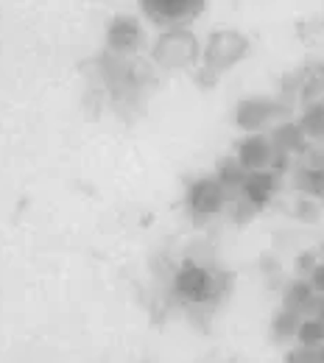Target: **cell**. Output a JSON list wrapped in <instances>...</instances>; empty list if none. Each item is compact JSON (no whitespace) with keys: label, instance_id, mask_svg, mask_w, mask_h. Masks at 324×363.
Segmentation results:
<instances>
[{"label":"cell","instance_id":"obj_6","mask_svg":"<svg viewBox=\"0 0 324 363\" xmlns=\"http://www.w3.org/2000/svg\"><path fill=\"white\" fill-rule=\"evenodd\" d=\"M269 187H272V182H269V177H255V179L249 182V199L252 201H266L269 199Z\"/></svg>","mask_w":324,"mask_h":363},{"label":"cell","instance_id":"obj_5","mask_svg":"<svg viewBox=\"0 0 324 363\" xmlns=\"http://www.w3.org/2000/svg\"><path fill=\"white\" fill-rule=\"evenodd\" d=\"M221 201V190L216 182H199L190 187V207L196 213H213Z\"/></svg>","mask_w":324,"mask_h":363},{"label":"cell","instance_id":"obj_1","mask_svg":"<svg viewBox=\"0 0 324 363\" xmlns=\"http://www.w3.org/2000/svg\"><path fill=\"white\" fill-rule=\"evenodd\" d=\"M154 56H157V62L165 65V67L190 65L193 56H196V40H193L187 31H171V34H165V37L157 43Z\"/></svg>","mask_w":324,"mask_h":363},{"label":"cell","instance_id":"obj_2","mask_svg":"<svg viewBox=\"0 0 324 363\" xmlns=\"http://www.w3.org/2000/svg\"><path fill=\"white\" fill-rule=\"evenodd\" d=\"M177 294L185 296L190 302H204L213 296V277L210 272H204L201 266H185L182 272L177 274Z\"/></svg>","mask_w":324,"mask_h":363},{"label":"cell","instance_id":"obj_4","mask_svg":"<svg viewBox=\"0 0 324 363\" xmlns=\"http://www.w3.org/2000/svg\"><path fill=\"white\" fill-rule=\"evenodd\" d=\"M106 43H109V48H115V50H132L140 43V26L132 17H118L109 26Z\"/></svg>","mask_w":324,"mask_h":363},{"label":"cell","instance_id":"obj_3","mask_svg":"<svg viewBox=\"0 0 324 363\" xmlns=\"http://www.w3.org/2000/svg\"><path fill=\"white\" fill-rule=\"evenodd\" d=\"M143 9L157 23H177V20L193 17L201 9V3H190V0H148V3H143Z\"/></svg>","mask_w":324,"mask_h":363}]
</instances>
